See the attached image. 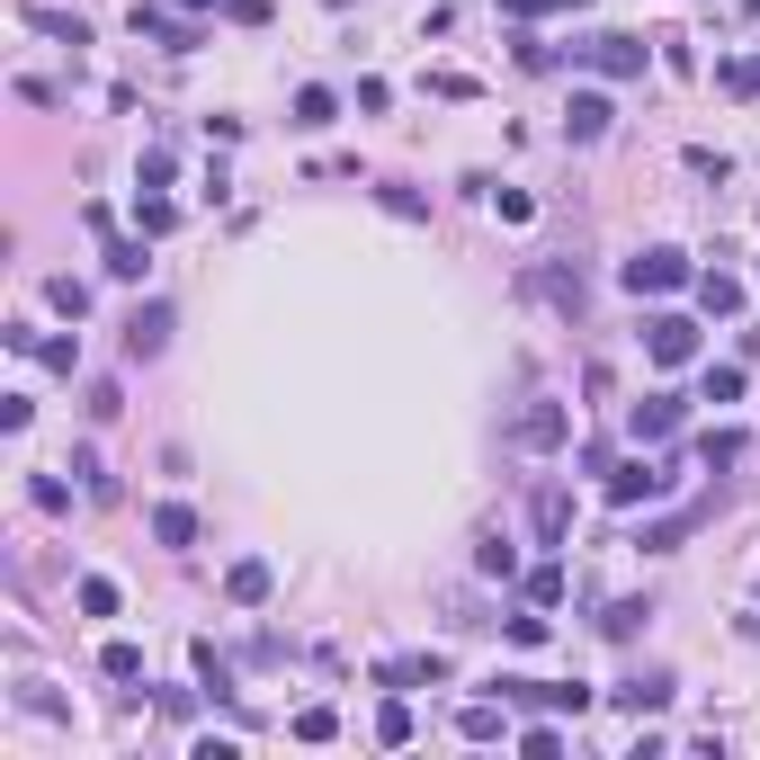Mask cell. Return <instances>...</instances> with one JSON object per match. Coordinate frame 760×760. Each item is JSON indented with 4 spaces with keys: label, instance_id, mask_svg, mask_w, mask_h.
<instances>
[{
    "label": "cell",
    "instance_id": "cell-17",
    "mask_svg": "<svg viewBox=\"0 0 760 760\" xmlns=\"http://www.w3.org/2000/svg\"><path fill=\"white\" fill-rule=\"evenodd\" d=\"M742 448H751L742 430H707V439H698V465H707V474H725V465H742Z\"/></svg>",
    "mask_w": 760,
    "mask_h": 760
},
{
    "label": "cell",
    "instance_id": "cell-7",
    "mask_svg": "<svg viewBox=\"0 0 760 760\" xmlns=\"http://www.w3.org/2000/svg\"><path fill=\"white\" fill-rule=\"evenodd\" d=\"M662 493H671V474H662V465H645V456L608 474V502H617V510H636V502H662Z\"/></svg>",
    "mask_w": 760,
    "mask_h": 760
},
{
    "label": "cell",
    "instance_id": "cell-34",
    "mask_svg": "<svg viewBox=\"0 0 760 760\" xmlns=\"http://www.w3.org/2000/svg\"><path fill=\"white\" fill-rule=\"evenodd\" d=\"M689 528H698V519H689V510H680V519H653V528H645V546H653V555H671V546H680Z\"/></svg>",
    "mask_w": 760,
    "mask_h": 760
},
{
    "label": "cell",
    "instance_id": "cell-10",
    "mask_svg": "<svg viewBox=\"0 0 760 760\" xmlns=\"http://www.w3.org/2000/svg\"><path fill=\"white\" fill-rule=\"evenodd\" d=\"M627 430H636V439H645V448H662V439H671V430H680V394H645V403H636V411H627Z\"/></svg>",
    "mask_w": 760,
    "mask_h": 760
},
{
    "label": "cell",
    "instance_id": "cell-2",
    "mask_svg": "<svg viewBox=\"0 0 760 760\" xmlns=\"http://www.w3.org/2000/svg\"><path fill=\"white\" fill-rule=\"evenodd\" d=\"M502 698H519V707H555V716H582L591 707V689L582 680H493Z\"/></svg>",
    "mask_w": 760,
    "mask_h": 760
},
{
    "label": "cell",
    "instance_id": "cell-35",
    "mask_svg": "<svg viewBox=\"0 0 760 760\" xmlns=\"http://www.w3.org/2000/svg\"><path fill=\"white\" fill-rule=\"evenodd\" d=\"M108 278H144V242H108Z\"/></svg>",
    "mask_w": 760,
    "mask_h": 760
},
{
    "label": "cell",
    "instance_id": "cell-9",
    "mask_svg": "<svg viewBox=\"0 0 760 760\" xmlns=\"http://www.w3.org/2000/svg\"><path fill=\"white\" fill-rule=\"evenodd\" d=\"M134 36H153V45H170V54H197L206 36L188 27V19H170V10H153V0H134Z\"/></svg>",
    "mask_w": 760,
    "mask_h": 760
},
{
    "label": "cell",
    "instance_id": "cell-25",
    "mask_svg": "<svg viewBox=\"0 0 760 760\" xmlns=\"http://www.w3.org/2000/svg\"><path fill=\"white\" fill-rule=\"evenodd\" d=\"M645 617H653V608H645V599H617V608H608V617H599V636H608V645H627V636H636V627H645Z\"/></svg>",
    "mask_w": 760,
    "mask_h": 760
},
{
    "label": "cell",
    "instance_id": "cell-38",
    "mask_svg": "<svg viewBox=\"0 0 760 760\" xmlns=\"http://www.w3.org/2000/svg\"><path fill=\"white\" fill-rule=\"evenodd\" d=\"M493 216H502V224H528V216H537V206H528L519 188H493Z\"/></svg>",
    "mask_w": 760,
    "mask_h": 760
},
{
    "label": "cell",
    "instance_id": "cell-16",
    "mask_svg": "<svg viewBox=\"0 0 760 760\" xmlns=\"http://www.w3.org/2000/svg\"><path fill=\"white\" fill-rule=\"evenodd\" d=\"M27 27H36V36H63V45H90V27H81L73 10H45V0H27Z\"/></svg>",
    "mask_w": 760,
    "mask_h": 760
},
{
    "label": "cell",
    "instance_id": "cell-33",
    "mask_svg": "<svg viewBox=\"0 0 760 760\" xmlns=\"http://www.w3.org/2000/svg\"><path fill=\"white\" fill-rule=\"evenodd\" d=\"M45 296H54V313H73V322H81V313H90V287H81V278H54V287H45Z\"/></svg>",
    "mask_w": 760,
    "mask_h": 760
},
{
    "label": "cell",
    "instance_id": "cell-41",
    "mask_svg": "<svg viewBox=\"0 0 760 760\" xmlns=\"http://www.w3.org/2000/svg\"><path fill=\"white\" fill-rule=\"evenodd\" d=\"M537 10H555V0H502V19H537Z\"/></svg>",
    "mask_w": 760,
    "mask_h": 760
},
{
    "label": "cell",
    "instance_id": "cell-19",
    "mask_svg": "<svg viewBox=\"0 0 760 760\" xmlns=\"http://www.w3.org/2000/svg\"><path fill=\"white\" fill-rule=\"evenodd\" d=\"M698 305H707V313H742V278H725V268H707V278H698Z\"/></svg>",
    "mask_w": 760,
    "mask_h": 760
},
{
    "label": "cell",
    "instance_id": "cell-22",
    "mask_svg": "<svg viewBox=\"0 0 760 760\" xmlns=\"http://www.w3.org/2000/svg\"><path fill=\"white\" fill-rule=\"evenodd\" d=\"M376 742H385V751H403V742H411V707H403V689L376 707Z\"/></svg>",
    "mask_w": 760,
    "mask_h": 760
},
{
    "label": "cell",
    "instance_id": "cell-31",
    "mask_svg": "<svg viewBox=\"0 0 760 760\" xmlns=\"http://www.w3.org/2000/svg\"><path fill=\"white\" fill-rule=\"evenodd\" d=\"M331 734H340L331 707H296V742H331Z\"/></svg>",
    "mask_w": 760,
    "mask_h": 760
},
{
    "label": "cell",
    "instance_id": "cell-44",
    "mask_svg": "<svg viewBox=\"0 0 760 760\" xmlns=\"http://www.w3.org/2000/svg\"><path fill=\"white\" fill-rule=\"evenodd\" d=\"M742 10H751V19H760V0H742Z\"/></svg>",
    "mask_w": 760,
    "mask_h": 760
},
{
    "label": "cell",
    "instance_id": "cell-40",
    "mask_svg": "<svg viewBox=\"0 0 760 760\" xmlns=\"http://www.w3.org/2000/svg\"><path fill=\"white\" fill-rule=\"evenodd\" d=\"M117 411H125V394H117V385L99 376V385H90V421H117Z\"/></svg>",
    "mask_w": 760,
    "mask_h": 760
},
{
    "label": "cell",
    "instance_id": "cell-4",
    "mask_svg": "<svg viewBox=\"0 0 760 760\" xmlns=\"http://www.w3.org/2000/svg\"><path fill=\"white\" fill-rule=\"evenodd\" d=\"M645 350H653V367H689V359H698V322H689V313H653Z\"/></svg>",
    "mask_w": 760,
    "mask_h": 760
},
{
    "label": "cell",
    "instance_id": "cell-36",
    "mask_svg": "<svg viewBox=\"0 0 760 760\" xmlns=\"http://www.w3.org/2000/svg\"><path fill=\"white\" fill-rule=\"evenodd\" d=\"M519 751H528V760H555V751H564V734H555V725H528V734H519Z\"/></svg>",
    "mask_w": 760,
    "mask_h": 760
},
{
    "label": "cell",
    "instance_id": "cell-24",
    "mask_svg": "<svg viewBox=\"0 0 760 760\" xmlns=\"http://www.w3.org/2000/svg\"><path fill=\"white\" fill-rule=\"evenodd\" d=\"M519 591H528V608H555V599H564V564H537V573H519Z\"/></svg>",
    "mask_w": 760,
    "mask_h": 760
},
{
    "label": "cell",
    "instance_id": "cell-39",
    "mask_svg": "<svg viewBox=\"0 0 760 760\" xmlns=\"http://www.w3.org/2000/svg\"><path fill=\"white\" fill-rule=\"evenodd\" d=\"M502 636H510V645H546V617H537V608H528V617H502Z\"/></svg>",
    "mask_w": 760,
    "mask_h": 760
},
{
    "label": "cell",
    "instance_id": "cell-27",
    "mask_svg": "<svg viewBox=\"0 0 760 760\" xmlns=\"http://www.w3.org/2000/svg\"><path fill=\"white\" fill-rule=\"evenodd\" d=\"M197 680H206V698H233V671H224L216 645H197Z\"/></svg>",
    "mask_w": 760,
    "mask_h": 760
},
{
    "label": "cell",
    "instance_id": "cell-11",
    "mask_svg": "<svg viewBox=\"0 0 760 760\" xmlns=\"http://www.w3.org/2000/svg\"><path fill=\"white\" fill-rule=\"evenodd\" d=\"M546 305H555V313H573L582 322V305H591V287H582V268H537V278H528Z\"/></svg>",
    "mask_w": 760,
    "mask_h": 760
},
{
    "label": "cell",
    "instance_id": "cell-43",
    "mask_svg": "<svg viewBox=\"0 0 760 760\" xmlns=\"http://www.w3.org/2000/svg\"><path fill=\"white\" fill-rule=\"evenodd\" d=\"M555 10H591V0H555Z\"/></svg>",
    "mask_w": 760,
    "mask_h": 760
},
{
    "label": "cell",
    "instance_id": "cell-15",
    "mask_svg": "<svg viewBox=\"0 0 760 760\" xmlns=\"http://www.w3.org/2000/svg\"><path fill=\"white\" fill-rule=\"evenodd\" d=\"M153 537L162 546H197V510L188 502H153Z\"/></svg>",
    "mask_w": 760,
    "mask_h": 760
},
{
    "label": "cell",
    "instance_id": "cell-28",
    "mask_svg": "<svg viewBox=\"0 0 760 760\" xmlns=\"http://www.w3.org/2000/svg\"><path fill=\"white\" fill-rule=\"evenodd\" d=\"M81 617H117V582L108 573H81Z\"/></svg>",
    "mask_w": 760,
    "mask_h": 760
},
{
    "label": "cell",
    "instance_id": "cell-6",
    "mask_svg": "<svg viewBox=\"0 0 760 760\" xmlns=\"http://www.w3.org/2000/svg\"><path fill=\"white\" fill-rule=\"evenodd\" d=\"M162 350H170V305L153 296V305L125 313V359H162Z\"/></svg>",
    "mask_w": 760,
    "mask_h": 760
},
{
    "label": "cell",
    "instance_id": "cell-3",
    "mask_svg": "<svg viewBox=\"0 0 760 760\" xmlns=\"http://www.w3.org/2000/svg\"><path fill=\"white\" fill-rule=\"evenodd\" d=\"M573 63H591V73H608V81H636V73H645V45H636V36H582Z\"/></svg>",
    "mask_w": 760,
    "mask_h": 760
},
{
    "label": "cell",
    "instance_id": "cell-42",
    "mask_svg": "<svg viewBox=\"0 0 760 760\" xmlns=\"http://www.w3.org/2000/svg\"><path fill=\"white\" fill-rule=\"evenodd\" d=\"M179 10H188V19H197V10H216V0H179Z\"/></svg>",
    "mask_w": 760,
    "mask_h": 760
},
{
    "label": "cell",
    "instance_id": "cell-29",
    "mask_svg": "<svg viewBox=\"0 0 760 760\" xmlns=\"http://www.w3.org/2000/svg\"><path fill=\"white\" fill-rule=\"evenodd\" d=\"M537 528L564 537V528H573V493H537Z\"/></svg>",
    "mask_w": 760,
    "mask_h": 760
},
{
    "label": "cell",
    "instance_id": "cell-5",
    "mask_svg": "<svg viewBox=\"0 0 760 760\" xmlns=\"http://www.w3.org/2000/svg\"><path fill=\"white\" fill-rule=\"evenodd\" d=\"M627 287H636V296H671V287H689V251H636V260H627Z\"/></svg>",
    "mask_w": 760,
    "mask_h": 760
},
{
    "label": "cell",
    "instance_id": "cell-21",
    "mask_svg": "<svg viewBox=\"0 0 760 760\" xmlns=\"http://www.w3.org/2000/svg\"><path fill=\"white\" fill-rule=\"evenodd\" d=\"M134 224H144V242H162V233L179 224V206H170V197H144V188H134Z\"/></svg>",
    "mask_w": 760,
    "mask_h": 760
},
{
    "label": "cell",
    "instance_id": "cell-12",
    "mask_svg": "<svg viewBox=\"0 0 760 760\" xmlns=\"http://www.w3.org/2000/svg\"><path fill=\"white\" fill-rule=\"evenodd\" d=\"M608 134V99L599 90H573V108H564V144H599Z\"/></svg>",
    "mask_w": 760,
    "mask_h": 760
},
{
    "label": "cell",
    "instance_id": "cell-13",
    "mask_svg": "<svg viewBox=\"0 0 760 760\" xmlns=\"http://www.w3.org/2000/svg\"><path fill=\"white\" fill-rule=\"evenodd\" d=\"M608 698H617V707H636V716H653V707H671V680H662V671H636V680H617Z\"/></svg>",
    "mask_w": 760,
    "mask_h": 760
},
{
    "label": "cell",
    "instance_id": "cell-14",
    "mask_svg": "<svg viewBox=\"0 0 760 760\" xmlns=\"http://www.w3.org/2000/svg\"><path fill=\"white\" fill-rule=\"evenodd\" d=\"M474 564L493 573V582H510V573H519V546H510L502 528H483V537H474Z\"/></svg>",
    "mask_w": 760,
    "mask_h": 760
},
{
    "label": "cell",
    "instance_id": "cell-23",
    "mask_svg": "<svg viewBox=\"0 0 760 760\" xmlns=\"http://www.w3.org/2000/svg\"><path fill=\"white\" fill-rule=\"evenodd\" d=\"M331 117H340V99H331V90H296V117H287V125H305V134H322Z\"/></svg>",
    "mask_w": 760,
    "mask_h": 760
},
{
    "label": "cell",
    "instance_id": "cell-1",
    "mask_svg": "<svg viewBox=\"0 0 760 760\" xmlns=\"http://www.w3.org/2000/svg\"><path fill=\"white\" fill-rule=\"evenodd\" d=\"M510 439H519L528 456H555V448L573 439V411H564V403H528L519 421H510Z\"/></svg>",
    "mask_w": 760,
    "mask_h": 760
},
{
    "label": "cell",
    "instance_id": "cell-26",
    "mask_svg": "<svg viewBox=\"0 0 760 760\" xmlns=\"http://www.w3.org/2000/svg\"><path fill=\"white\" fill-rule=\"evenodd\" d=\"M27 502H36L45 519H63V510H73V483H63V474H36V483H27Z\"/></svg>",
    "mask_w": 760,
    "mask_h": 760
},
{
    "label": "cell",
    "instance_id": "cell-8",
    "mask_svg": "<svg viewBox=\"0 0 760 760\" xmlns=\"http://www.w3.org/2000/svg\"><path fill=\"white\" fill-rule=\"evenodd\" d=\"M268 591H278V573H268V555H233V564H224V599H233V608H260Z\"/></svg>",
    "mask_w": 760,
    "mask_h": 760
},
{
    "label": "cell",
    "instance_id": "cell-32",
    "mask_svg": "<svg viewBox=\"0 0 760 760\" xmlns=\"http://www.w3.org/2000/svg\"><path fill=\"white\" fill-rule=\"evenodd\" d=\"M716 81H725L734 99H751V90H760V63H742V54H734V63H716Z\"/></svg>",
    "mask_w": 760,
    "mask_h": 760
},
{
    "label": "cell",
    "instance_id": "cell-37",
    "mask_svg": "<svg viewBox=\"0 0 760 760\" xmlns=\"http://www.w3.org/2000/svg\"><path fill=\"white\" fill-rule=\"evenodd\" d=\"M698 394H707V403H734V394H742V367H707V385H698Z\"/></svg>",
    "mask_w": 760,
    "mask_h": 760
},
{
    "label": "cell",
    "instance_id": "cell-20",
    "mask_svg": "<svg viewBox=\"0 0 760 760\" xmlns=\"http://www.w3.org/2000/svg\"><path fill=\"white\" fill-rule=\"evenodd\" d=\"M376 206H385V216H403V224H421V216H430V197H421V188H403V179H385Z\"/></svg>",
    "mask_w": 760,
    "mask_h": 760
},
{
    "label": "cell",
    "instance_id": "cell-18",
    "mask_svg": "<svg viewBox=\"0 0 760 760\" xmlns=\"http://www.w3.org/2000/svg\"><path fill=\"white\" fill-rule=\"evenodd\" d=\"M456 734H465V742H502L510 725H502V707H493V698H474V707L456 716Z\"/></svg>",
    "mask_w": 760,
    "mask_h": 760
},
{
    "label": "cell",
    "instance_id": "cell-30",
    "mask_svg": "<svg viewBox=\"0 0 760 760\" xmlns=\"http://www.w3.org/2000/svg\"><path fill=\"white\" fill-rule=\"evenodd\" d=\"M99 671H108V680H144V645H108Z\"/></svg>",
    "mask_w": 760,
    "mask_h": 760
}]
</instances>
